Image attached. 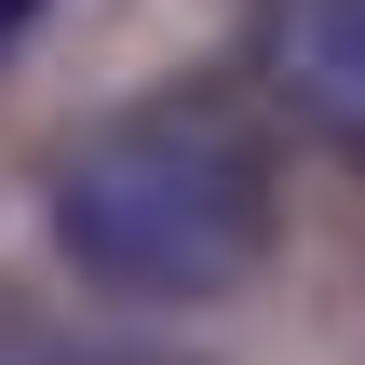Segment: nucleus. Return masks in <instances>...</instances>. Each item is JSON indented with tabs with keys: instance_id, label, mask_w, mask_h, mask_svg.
<instances>
[{
	"instance_id": "nucleus-1",
	"label": "nucleus",
	"mask_w": 365,
	"mask_h": 365,
	"mask_svg": "<svg viewBox=\"0 0 365 365\" xmlns=\"http://www.w3.org/2000/svg\"><path fill=\"white\" fill-rule=\"evenodd\" d=\"M41 217H54V257L95 298L203 312L271 257V163L217 95H149V108H108L54 149Z\"/></svg>"
},
{
	"instance_id": "nucleus-2",
	"label": "nucleus",
	"mask_w": 365,
	"mask_h": 365,
	"mask_svg": "<svg viewBox=\"0 0 365 365\" xmlns=\"http://www.w3.org/2000/svg\"><path fill=\"white\" fill-rule=\"evenodd\" d=\"M257 81L312 149L365 163V0H257Z\"/></svg>"
},
{
	"instance_id": "nucleus-3",
	"label": "nucleus",
	"mask_w": 365,
	"mask_h": 365,
	"mask_svg": "<svg viewBox=\"0 0 365 365\" xmlns=\"http://www.w3.org/2000/svg\"><path fill=\"white\" fill-rule=\"evenodd\" d=\"M0 365H176V352L108 339V325H68V312H0Z\"/></svg>"
},
{
	"instance_id": "nucleus-4",
	"label": "nucleus",
	"mask_w": 365,
	"mask_h": 365,
	"mask_svg": "<svg viewBox=\"0 0 365 365\" xmlns=\"http://www.w3.org/2000/svg\"><path fill=\"white\" fill-rule=\"evenodd\" d=\"M41 14H54V0H0V68H14V54L41 41Z\"/></svg>"
}]
</instances>
